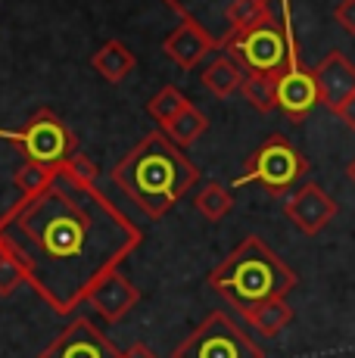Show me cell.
<instances>
[{
	"mask_svg": "<svg viewBox=\"0 0 355 358\" xmlns=\"http://www.w3.org/2000/svg\"><path fill=\"white\" fill-rule=\"evenodd\" d=\"M22 284H29L22 265H19V259L10 252V246L0 240V299H6V296H13L16 290H22Z\"/></svg>",
	"mask_w": 355,
	"mask_h": 358,
	"instance_id": "obj_23",
	"label": "cell"
},
{
	"mask_svg": "<svg viewBox=\"0 0 355 358\" xmlns=\"http://www.w3.org/2000/svg\"><path fill=\"white\" fill-rule=\"evenodd\" d=\"M166 3L181 16V22H196L218 44V50H224L231 41L228 16L237 0H166Z\"/></svg>",
	"mask_w": 355,
	"mask_h": 358,
	"instance_id": "obj_13",
	"label": "cell"
},
{
	"mask_svg": "<svg viewBox=\"0 0 355 358\" xmlns=\"http://www.w3.org/2000/svg\"><path fill=\"white\" fill-rule=\"evenodd\" d=\"M243 318H247V324L256 330V334L277 336L293 321V308L287 306V299H268V302H262V306L249 308Z\"/></svg>",
	"mask_w": 355,
	"mask_h": 358,
	"instance_id": "obj_18",
	"label": "cell"
},
{
	"mask_svg": "<svg viewBox=\"0 0 355 358\" xmlns=\"http://www.w3.org/2000/svg\"><path fill=\"white\" fill-rule=\"evenodd\" d=\"M224 53L243 69V75H259V78H275L287 66V31L281 19H265L256 29L237 34L224 44Z\"/></svg>",
	"mask_w": 355,
	"mask_h": 358,
	"instance_id": "obj_7",
	"label": "cell"
},
{
	"mask_svg": "<svg viewBox=\"0 0 355 358\" xmlns=\"http://www.w3.org/2000/svg\"><path fill=\"white\" fill-rule=\"evenodd\" d=\"M162 50H166V57L172 59L181 72H190V69L200 66L212 50H218V44L196 22H181L175 31L166 34Z\"/></svg>",
	"mask_w": 355,
	"mask_h": 358,
	"instance_id": "obj_14",
	"label": "cell"
},
{
	"mask_svg": "<svg viewBox=\"0 0 355 358\" xmlns=\"http://www.w3.org/2000/svg\"><path fill=\"white\" fill-rule=\"evenodd\" d=\"M268 3H271V0H268Z\"/></svg>",
	"mask_w": 355,
	"mask_h": 358,
	"instance_id": "obj_29",
	"label": "cell"
},
{
	"mask_svg": "<svg viewBox=\"0 0 355 358\" xmlns=\"http://www.w3.org/2000/svg\"><path fill=\"white\" fill-rule=\"evenodd\" d=\"M206 284L228 306L247 315L249 308L268 299H287V293L299 284V278L262 237L249 234L209 271Z\"/></svg>",
	"mask_w": 355,
	"mask_h": 358,
	"instance_id": "obj_3",
	"label": "cell"
},
{
	"mask_svg": "<svg viewBox=\"0 0 355 358\" xmlns=\"http://www.w3.org/2000/svg\"><path fill=\"white\" fill-rule=\"evenodd\" d=\"M59 171H63V175H69L72 181H78V184H97V178H100V169L94 165L91 156H85V153H75Z\"/></svg>",
	"mask_w": 355,
	"mask_h": 358,
	"instance_id": "obj_24",
	"label": "cell"
},
{
	"mask_svg": "<svg viewBox=\"0 0 355 358\" xmlns=\"http://www.w3.org/2000/svg\"><path fill=\"white\" fill-rule=\"evenodd\" d=\"M312 72L318 81V97L331 113H340L355 97V63L346 53L331 50Z\"/></svg>",
	"mask_w": 355,
	"mask_h": 358,
	"instance_id": "obj_11",
	"label": "cell"
},
{
	"mask_svg": "<svg viewBox=\"0 0 355 358\" xmlns=\"http://www.w3.org/2000/svg\"><path fill=\"white\" fill-rule=\"evenodd\" d=\"M109 181L122 190L147 218L159 222L187 190L196 187L200 169L175 147L159 128L147 131L109 171Z\"/></svg>",
	"mask_w": 355,
	"mask_h": 358,
	"instance_id": "obj_2",
	"label": "cell"
},
{
	"mask_svg": "<svg viewBox=\"0 0 355 358\" xmlns=\"http://www.w3.org/2000/svg\"><path fill=\"white\" fill-rule=\"evenodd\" d=\"M203 87H206L212 97L218 100H224V97H231V94H237L243 87V69L234 63V59L228 57V53H218L215 59H209L206 69H203Z\"/></svg>",
	"mask_w": 355,
	"mask_h": 358,
	"instance_id": "obj_15",
	"label": "cell"
},
{
	"mask_svg": "<svg viewBox=\"0 0 355 358\" xmlns=\"http://www.w3.org/2000/svg\"><path fill=\"white\" fill-rule=\"evenodd\" d=\"M0 141L13 143L29 162H41L53 171H59L78 153L72 128L53 109H38L22 128H0Z\"/></svg>",
	"mask_w": 355,
	"mask_h": 358,
	"instance_id": "obj_4",
	"label": "cell"
},
{
	"mask_svg": "<svg viewBox=\"0 0 355 358\" xmlns=\"http://www.w3.org/2000/svg\"><path fill=\"white\" fill-rule=\"evenodd\" d=\"M309 159L287 141L284 134H271L259 143V150L243 162V171L234 178V187L243 184H259L271 196H281L293 190L305 175H309Z\"/></svg>",
	"mask_w": 355,
	"mask_h": 358,
	"instance_id": "obj_5",
	"label": "cell"
},
{
	"mask_svg": "<svg viewBox=\"0 0 355 358\" xmlns=\"http://www.w3.org/2000/svg\"><path fill=\"white\" fill-rule=\"evenodd\" d=\"M187 106H190L187 94H184L181 87H175V85H166L162 91H156V97H153V100L147 103V115L162 128L168 119H175V115H178V113H184Z\"/></svg>",
	"mask_w": 355,
	"mask_h": 358,
	"instance_id": "obj_20",
	"label": "cell"
},
{
	"mask_svg": "<svg viewBox=\"0 0 355 358\" xmlns=\"http://www.w3.org/2000/svg\"><path fill=\"white\" fill-rule=\"evenodd\" d=\"M138 302H140V290L122 271H109L106 278L87 293V306H91L106 324H119Z\"/></svg>",
	"mask_w": 355,
	"mask_h": 358,
	"instance_id": "obj_12",
	"label": "cell"
},
{
	"mask_svg": "<svg viewBox=\"0 0 355 358\" xmlns=\"http://www.w3.org/2000/svg\"><path fill=\"white\" fill-rule=\"evenodd\" d=\"M346 178H349V181L355 184V156L349 159V165H346Z\"/></svg>",
	"mask_w": 355,
	"mask_h": 358,
	"instance_id": "obj_28",
	"label": "cell"
},
{
	"mask_svg": "<svg viewBox=\"0 0 355 358\" xmlns=\"http://www.w3.org/2000/svg\"><path fill=\"white\" fill-rule=\"evenodd\" d=\"M53 178H57V171H53V169H47V165H41V162H29V159H25L16 169V175H13V184H16L19 196H38L41 190L50 187Z\"/></svg>",
	"mask_w": 355,
	"mask_h": 358,
	"instance_id": "obj_21",
	"label": "cell"
},
{
	"mask_svg": "<svg viewBox=\"0 0 355 358\" xmlns=\"http://www.w3.org/2000/svg\"><path fill=\"white\" fill-rule=\"evenodd\" d=\"M337 115H340V119H343V122H346V125H349V128L355 131V97H352L349 103H346V106H343V109H340V113H337Z\"/></svg>",
	"mask_w": 355,
	"mask_h": 358,
	"instance_id": "obj_27",
	"label": "cell"
},
{
	"mask_svg": "<svg viewBox=\"0 0 355 358\" xmlns=\"http://www.w3.org/2000/svg\"><path fill=\"white\" fill-rule=\"evenodd\" d=\"M281 22L287 31V66L284 72L277 75L275 87H277V109L287 115L290 122H303L305 115L321 103L318 97V81L315 72L303 66V57H299V44H296V31H293V10L290 0H281Z\"/></svg>",
	"mask_w": 355,
	"mask_h": 358,
	"instance_id": "obj_8",
	"label": "cell"
},
{
	"mask_svg": "<svg viewBox=\"0 0 355 358\" xmlns=\"http://www.w3.org/2000/svg\"><path fill=\"white\" fill-rule=\"evenodd\" d=\"M333 19L349 34H355V0H340V3L333 6Z\"/></svg>",
	"mask_w": 355,
	"mask_h": 358,
	"instance_id": "obj_25",
	"label": "cell"
},
{
	"mask_svg": "<svg viewBox=\"0 0 355 358\" xmlns=\"http://www.w3.org/2000/svg\"><path fill=\"white\" fill-rule=\"evenodd\" d=\"M172 358H265V349L231 315L209 312L187 340L178 343Z\"/></svg>",
	"mask_w": 355,
	"mask_h": 358,
	"instance_id": "obj_6",
	"label": "cell"
},
{
	"mask_svg": "<svg viewBox=\"0 0 355 358\" xmlns=\"http://www.w3.org/2000/svg\"><path fill=\"white\" fill-rule=\"evenodd\" d=\"M206 128H209L206 113H203V109H196L194 103H190V106L184 109V113H178L175 119H168L159 131L175 143V147H181V150H184V147H190V143L200 141V137L206 134Z\"/></svg>",
	"mask_w": 355,
	"mask_h": 358,
	"instance_id": "obj_17",
	"label": "cell"
},
{
	"mask_svg": "<svg viewBox=\"0 0 355 358\" xmlns=\"http://www.w3.org/2000/svg\"><path fill=\"white\" fill-rule=\"evenodd\" d=\"M91 66H94V72L103 75L106 81L119 85L122 78H128V75L134 72L138 59H134V53L128 50L122 41H106V44L91 57Z\"/></svg>",
	"mask_w": 355,
	"mask_h": 358,
	"instance_id": "obj_16",
	"label": "cell"
},
{
	"mask_svg": "<svg viewBox=\"0 0 355 358\" xmlns=\"http://www.w3.org/2000/svg\"><path fill=\"white\" fill-rule=\"evenodd\" d=\"M240 94L247 97V103L259 113H271L277 109V87H275V78H259V75H247L243 78V87Z\"/></svg>",
	"mask_w": 355,
	"mask_h": 358,
	"instance_id": "obj_22",
	"label": "cell"
},
{
	"mask_svg": "<svg viewBox=\"0 0 355 358\" xmlns=\"http://www.w3.org/2000/svg\"><path fill=\"white\" fill-rule=\"evenodd\" d=\"M122 358H159V355L150 346H143V343H134V346H128L125 352H122Z\"/></svg>",
	"mask_w": 355,
	"mask_h": 358,
	"instance_id": "obj_26",
	"label": "cell"
},
{
	"mask_svg": "<svg viewBox=\"0 0 355 358\" xmlns=\"http://www.w3.org/2000/svg\"><path fill=\"white\" fill-rule=\"evenodd\" d=\"M194 206H196V212H200L206 222H222V218L234 209V196H231V190L224 187V184L209 181V184H203V187L196 190Z\"/></svg>",
	"mask_w": 355,
	"mask_h": 358,
	"instance_id": "obj_19",
	"label": "cell"
},
{
	"mask_svg": "<svg viewBox=\"0 0 355 358\" xmlns=\"http://www.w3.org/2000/svg\"><path fill=\"white\" fill-rule=\"evenodd\" d=\"M284 212L299 231L309 234V237H315V234H321L327 224L333 222V215L340 212V206L324 194L321 184L309 181V184H299V187L293 190V196L284 203Z\"/></svg>",
	"mask_w": 355,
	"mask_h": 358,
	"instance_id": "obj_10",
	"label": "cell"
},
{
	"mask_svg": "<svg viewBox=\"0 0 355 358\" xmlns=\"http://www.w3.org/2000/svg\"><path fill=\"white\" fill-rule=\"evenodd\" d=\"M38 358H122V352L91 318H72V324Z\"/></svg>",
	"mask_w": 355,
	"mask_h": 358,
	"instance_id": "obj_9",
	"label": "cell"
},
{
	"mask_svg": "<svg viewBox=\"0 0 355 358\" xmlns=\"http://www.w3.org/2000/svg\"><path fill=\"white\" fill-rule=\"evenodd\" d=\"M0 240L19 259L31 290L57 315H72L138 250L143 231L97 184L57 171L47 190L19 196L0 215Z\"/></svg>",
	"mask_w": 355,
	"mask_h": 358,
	"instance_id": "obj_1",
	"label": "cell"
}]
</instances>
